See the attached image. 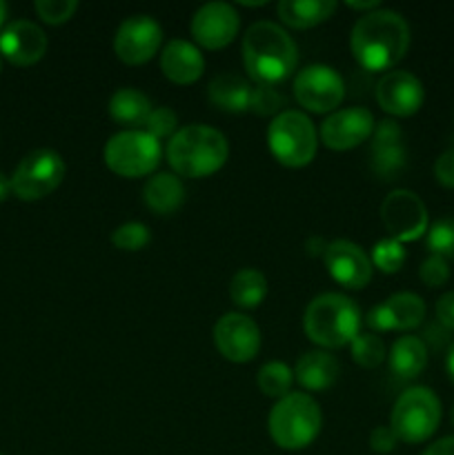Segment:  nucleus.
Wrapping results in <instances>:
<instances>
[{"label":"nucleus","instance_id":"23","mask_svg":"<svg viewBox=\"0 0 454 455\" xmlns=\"http://www.w3.org/2000/svg\"><path fill=\"white\" fill-rule=\"evenodd\" d=\"M142 200L158 216H172L185 203V187L174 173H154L142 187Z\"/></svg>","mask_w":454,"mask_h":455},{"label":"nucleus","instance_id":"24","mask_svg":"<svg viewBox=\"0 0 454 455\" xmlns=\"http://www.w3.org/2000/svg\"><path fill=\"white\" fill-rule=\"evenodd\" d=\"M249 96H252V84L239 74L223 71L209 80L207 98L221 111H230V114L249 111Z\"/></svg>","mask_w":454,"mask_h":455},{"label":"nucleus","instance_id":"20","mask_svg":"<svg viewBox=\"0 0 454 455\" xmlns=\"http://www.w3.org/2000/svg\"><path fill=\"white\" fill-rule=\"evenodd\" d=\"M403 133L396 120H381L374 127L372 147H369V167L381 180H394L408 164V154L403 149Z\"/></svg>","mask_w":454,"mask_h":455},{"label":"nucleus","instance_id":"26","mask_svg":"<svg viewBox=\"0 0 454 455\" xmlns=\"http://www.w3.org/2000/svg\"><path fill=\"white\" fill-rule=\"evenodd\" d=\"M109 116L114 123H118L120 127L127 129H141L145 127L147 118L151 114V100L142 92L134 87H123L118 92H114V96L109 98Z\"/></svg>","mask_w":454,"mask_h":455},{"label":"nucleus","instance_id":"33","mask_svg":"<svg viewBox=\"0 0 454 455\" xmlns=\"http://www.w3.org/2000/svg\"><path fill=\"white\" fill-rule=\"evenodd\" d=\"M283 107H288V98L270 84H254L252 96H249V111L256 116H279L283 114Z\"/></svg>","mask_w":454,"mask_h":455},{"label":"nucleus","instance_id":"4","mask_svg":"<svg viewBox=\"0 0 454 455\" xmlns=\"http://www.w3.org/2000/svg\"><path fill=\"white\" fill-rule=\"evenodd\" d=\"M305 336L323 349H343L361 333V309L343 293H320L303 315Z\"/></svg>","mask_w":454,"mask_h":455},{"label":"nucleus","instance_id":"30","mask_svg":"<svg viewBox=\"0 0 454 455\" xmlns=\"http://www.w3.org/2000/svg\"><path fill=\"white\" fill-rule=\"evenodd\" d=\"M352 360L363 369H377L385 360V345L377 333H359L350 345Z\"/></svg>","mask_w":454,"mask_h":455},{"label":"nucleus","instance_id":"28","mask_svg":"<svg viewBox=\"0 0 454 455\" xmlns=\"http://www.w3.org/2000/svg\"><path fill=\"white\" fill-rule=\"evenodd\" d=\"M230 300L239 309H256L267 296V278L258 269L245 267L230 280Z\"/></svg>","mask_w":454,"mask_h":455},{"label":"nucleus","instance_id":"38","mask_svg":"<svg viewBox=\"0 0 454 455\" xmlns=\"http://www.w3.org/2000/svg\"><path fill=\"white\" fill-rule=\"evenodd\" d=\"M396 444H399V438L392 431V427H377V429L369 434V449L374 453H390L394 451Z\"/></svg>","mask_w":454,"mask_h":455},{"label":"nucleus","instance_id":"47","mask_svg":"<svg viewBox=\"0 0 454 455\" xmlns=\"http://www.w3.org/2000/svg\"><path fill=\"white\" fill-rule=\"evenodd\" d=\"M452 422H454V413H452Z\"/></svg>","mask_w":454,"mask_h":455},{"label":"nucleus","instance_id":"40","mask_svg":"<svg viewBox=\"0 0 454 455\" xmlns=\"http://www.w3.org/2000/svg\"><path fill=\"white\" fill-rule=\"evenodd\" d=\"M436 318L443 324L445 329L454 331V291L443 293V296L436 300Z\"/></svg>","mask_w":454,"mask_h":455},{"label":"nucleus","instance_id":"8","mask_svg":"<svg viewBox=\"0 0 454 455\" xmlns=\"http://www.w3.org/2000/svg\"><path fill=\"white\" fill-rule=\"evenodd\" d=\"M441 422V403L427 387L403 391L392 409L390 427L399 443L421 444L436 434Z\"/></svg>","mask_w":454,"mask_h":455},{"label":"nucleus","instance_id":"14","mask_svg":"<svg viewBox=\"0 0 454 455\" xmlns=\"http://www.w3.org/2000/svg\"><path fill=\"white\" fill-rule=\"evenodd\" d=\"M190 29L196 47L218 52V49H225L227 44L234 43L240 29V16L231 4L207 3L196 9Z\"/></svg>","mask_w":454,"mask_h":455},{"label":"nucleus","instance_id":"48","mask_svg":"<svg viewBox=\"0 0 454 455\" xmlns=\"http://www.w3.org/2000/svg\"><path fill=\"white\" fill-rule=\"evenodd\" d=\"M0 455H4V453H0Z\"/></svg>","mask_w":454,"mask_h":455},{"label":"nucleus","instance_id":"43","mask_svg":"<svg viewBox=\"0 0 454 455\" xmlns=\"http://www.w3.org/2000/svg\"><path fill=\"white\" fill-rule=\"evenodd\" d=\"M9 196H12V178L0 172V203H4Z\"/></svg>","mask_w":454,"mask_h":455},{"label":"nucleus","instance_id":"7","mask_svg":"<svg viewBox=\"0 0 454 455\" xmlns=\"http://www.w3.org/2000/svg\"><path fill=\"white\" fill-rule=\"evenodd\" d=\"M160 156V142L142 129H125L114 133L102 149L107 169L120 178L154 176Z\"/></svg>","mask_w":454,"mask_h":455},{"label":"nucleus","instance_id":"3","mask_svg":"<svg viewBox=\"0 0 454 455\" xmlns=\"http://www.w3.org/2000/svg\"><path fill=\"white\" fill-rule=\"evenodd\" d=\"M165 156L176 176L200 180L225 167L230 142L218 129L207 124H187L169 138Z\"/></svg>","mask_w":454,"mask_h":455},{"label":"nucleus","instance_id":"19","mask_svg":"<svg viewBox=\"0 0 454 455\" xmlns=\"http://www.w3.org/2000/svg\"><path fill=\"white\" fill-rule=\"evenodd\" d=\"M47 47V34L31 20H12L0 31V56L16 67L36 65Z\"/></svg>","mask_w":454,"mask_h":455},{"label":"nucleus","instance_id":"12","mask_svg":"<svg viewBox=\"0 0 454 455\" xmlns=\"http://www.w3.org/2000/svg\"><path fill=\"white\" fill-rule=\"evenodd\" d=\"M381 220L396 243H414L427 234V209L414 191L396 189L381 203Z\"/></svg>","mask_w":454,"mask_h":455},{"label":"nucleus","instance_id":"6","mask_svg":"<svg viewBox=\"0 0 454 455\" xmlns=\"http://www.w3.org/2000/svg\"><path fill=\"white\" fill-rule=\"evenodd\" d=\"M267 147L276 163L283 167H307L316 158V149H319L314 123L303 111L285 109L283 114L272 118L267 127Z\"/></svg>","mask_w":454,"mask_h":455},{"label":"nucleus","instance_id":"17","mask_svg":"<svg viewBox=\"0 0 454 455\" xmlns=\"http://www.w3.org/2000/svg\"><path fill=\"white\" fill-rule=\"evenodd\" d=\"M426 100L421 80L409 71H387L377 83V102L385 114L394 118H409Z\"/></svg>","mask_w":454,"mask_h":455},{"label":"nucleus","instance_id":"9","mask_svg":"<svg viewBox=\"0 0 454 455\" xmlns=\"http://www.w3.org/2000/svg\"><path fill=\"white\" fill-rule=\"evenodd\" d=\"M65 160L53 149H36L18 163L12 176V194L25 203L47 198L65 180Z\"/></svg>","mask_w":454,"mask_h":455},{"label":"nucleus","instance_id":"46","mask_svg":"<svg viewBox=\"0 0 454 455\" xmlns=\"http://www.w3.org/2000/svg\"><path fill=\"white\" fill-rule=\"evenodd\" d=\"M0 67H3V56H0Z\"/></svg>","mask_w":454,"mask_h":455},{"label":"nucleus","instance_id":"34","mask_svg":"<svg viewBox=\"0 0 454 455\" xmlns=\"http://www.w3.org/2000/svg\"><path fill=\"white\" fill-rule=\"evenodd\" d=\"M426 244L427 249H430L432 256H439L443 258V260L454 258V218L436 220L434 225L427 229Z\"/></svg>","mask_w":454,"mask_h":455},{"label":"nucleus","instance_id":"15","mask_svg":"<svg viewBox=\"0 0 454 455\" xmlns=\"http://www.w3.org/2000/svg\"><path fill=\"white\" fill-rule=\"evenodd\" d=\"M374 116L363 107H347L329 114L319 129V138L328 149L350 151L363 145L374 133Z\"/></svg>","mask_w":454,"mask_h":455},{"label":"nucleus","instance_id":"37","mask_svg":"<svg viewBox=\"0 0 454 455\" xmlns=\"http://www.w3.org/2000/svg\"><path fill=\"white\" fill-rule=\"evenodd\" d=\"M418 275H421V280L427 287H441V284L448 283L450 278L448 260H443V258L439 256H430L423 262L421 269H418Z\"/></svg>","mask_w":454,"mask_h":455},{"label":"nucleus","instance_id":"35","mask_svg":"<svg viewBox=\"0 0 454 455\" xmlns=\"http://www.w3.org/2000/svg\"><path fill=\"white\" fill-rule=\"evenodd\" d=\"M34 9L40 20L47 25H65L78 12V3L76 0H36Z\"/></svg>","mask_w":454,"mask_h":455},{"label":"nucleus","instance_id":"31","mask_svg":"<svg viewBox=\"0 0 454 455\" xmlns=\"http://www.w3.org/2000/svg\"><path fill=\"white\" fill-rule=\"evenodd\" d=\"M369 260H372V267H377L381 274H396L405 262V249L394 238H383L372 247Z\"/></svg>","mask_w":454,"mask_h":455},{"label":"nucleus","instance_id":"13","mask_svg":"<svg viewBox=\"0 0 454 455\" xmlns=\"http://www.w3.org/2000/svg\"><path fill=\"white\" fill-rule=\"evenodd\" d=\"M214 345L230 363H252L261 351V329L249 315L231 311L221 315L214 324Z\"/></svg>","mask_w":454,"mask_h":455},{"label":"nucleus","instance_id":"25","mask_svg":"<svg viewBox=\"0 0 454 455\" xmlns=\"http://www.w3.org/2000/svg\"><path fill=\"white\" fill-rule=\"evenodd\" d=\"M280 22L292 29H312L336 13L334 0H280L276 4Z\"/></svg>","mask_w":454,"mask_h":455},{"label":"nucleus","instance_id":"21","mask_svg":"<svg viewBox=\"0 0 454 455\" xmlns=\"http://www.w3.org/2000/svg\"><path fill=\"white\" fill-rule=\"evenodd\" d=\"M160 71L169 83L187 87L200 80L205 71V58L190 40H169L160 53Z\"/></svg>","mask_w":454,"mask_h":455},{"label":"nucleus","instance_id":"39","mask_svg":"<svg viewBox=\"0 0 454 455\" xmlns=\"http://www.w3.org/2000/svg\"><path fill=\"white\" fill-rule=\"evenodd\" d=\"M434 176L441 185L454 189V147L439 156V160L434 163Z\"/></svg>","mask_w":454,"mask_h":455},{"label":"nucleus","instance_id":"27","mask_svg":"<svg viewBox=\"0 0 454 455\" xmlns=\"http://www.w3.org/2000/svg\"><path fill=\"white\" fill-rule=\"evenodd\" d=\"M390 369L401 380H414L423 373L427 364V349L421 338L403 336L392 345L390 349Z\"/></svg>","mask_w":454,"mask_h":455},{"label":"nucleus","instance_id":"18","mask_svg":"<svg viewBox=\"0 0 454 455\" xmlns=\"http://www.w3.org/2000/svg\"><path fill=\"white\" fill-rule=\"evenodd\" d=\"M426 320V302L417 293H394L368 314V327L372 331H409Z\"/></svg>","mask_w":454,"mask_h":455},{"label":"nucleus","instance_id":"22","mask_svg":"<svg viewBox=\"0 0 454 455\" xmlns=\"http://www.w3.org/2000/svg\"><path fill=\"white\" fill-rule=\"evenodd\" d=\"M341 373V363L334 358L329 351L316 349L307 351L298 358L296 367H294V380L303 387L305 391H328L334 387Z\"/></svg>","mask_w":454,"mask_h":455},{"label":"nucleus","instance_id":"42","mask_svg":"<svg viewBox=\"0 0 454 455\" xmlns=\"http://www.w3.org/2000/svg\"><path fill=\"white\" fill-rule=\"evenodd\" d=\"M347 9H354V12H377L381 9V3L378 0H363V3H354V0H347L345 3Z\"/></svg>","mask_w":454,"mask_h":455},{"label":"nucleus","instance_id":"32","mask_svg":"<svg viewBox=\"0 0 454 455\" xmlns=\"http://www.w3.org/2000/svg\"><path fill=\"white\" fill-rule=\"evenodd\" d=\"M150 227L142 225V222H125L111 231V244L120 251H142L150 244Z\"/></svg>","mask_w":454,"mask_h":455},{"label":"nucleus","instance_id":"5","mask_svg":"<svg viewBox=\"0 0 454 455\" xmlns=\"http://www.w3.org/2000/svg\"><path fill=\"white\" fill-rule=\"evenodd\" d=\"M320 427H323L320 407L312 395L298 391L276 400L267 418L270 438L285 451H301L310 447L319 438Z\"/></svg>","mask_w":454,"mask_h":455},{"label":"nucleus","instance_id":"45","mask_svg":"<svg viewBox=\"0 0 454 455\" xmlns=\"http://www.w3.org/2000/svg\"><path fill=\"white\" fill-rule=\"evenodd\" d=\"M7 13H9V7L0 0V27H3L4 20H7Z\"/></svg>","mask_w":454,"mask_h":455},{"label":"nucleus","instance_id":"36","mask_svg":"<svg viewBox=\"0 0 454 455\" xmlns=\"http://www.w3.org/2000/svg\"><path fill=\"white\" fill-rule=\"evenodd\" d=\"M145 132L158 142L165 140V138H172L178 132V116L169 107H156V109H151L150 118H147Z\"/></svg>","mask_w":454,"mask_h":455},{"label":"nucleus","instance_id":"29","mask_svg":"<svg viewBox=\"0 0 454 455\" xmlns=\"http://www.w3.org/2000/svg\"><path fill=\"white\" fill-rule=\"evenodd\" d=\"M256 385L263 395L280 400L292 394L294 371L285 363H276L274 360V363H267L258 369Z\"/></svg>","mask_w":454,"mask_h":455},{"label":"nucleus","instance_id":"16","mask_svg":"<svg viewBox=\"0 0 454 455\" xmlns=\"http://www.w3.org/2000/svg\"><path fill=\"white\" fill-rule=\"evenodd\" d=\"M323 260L325 267H328L329 278L341 284L343 289L359 291V289L368 287L369 280H372V260H369V256L359 244L350 243V240L328 243Z\"/></svg>","mask_w":454,"mask_h":455},{"label":"nucleus","instance_id":"10","mask_svg":"<svg viewBox=\"0 0 454 455\" xmlns=\"http://www.w3.org/2000/svg\"><path fill=\"white\" fill-rule=\"evenodd\" d=\"M294 98L310 114H334L345 98V83L332 67L307 65L294 78Z\"/></svg>","mask_w":454,"mask_h":455},{"label":"nucleus","instance_id":"2","mask_svg":"<svg viewBox=\"0 0 454 455\" xmlns=\"http://www.w3.org/2000/svg\"><path fill=\"white\" fill-rule=\"evenodd\" d=\"M296 62V43L283 27L270 20H258L247 27L243 38V65L254 83L276 87L294 74Z\"/></svg>","mask_w":454,"mask_h":455},{"label":"nucleus","instance_id":"11","mask_svg":"<svg viewBox=\"0 0 454 455\" xmlns=\"http://www.w3.org/2000/svg\"><path fill=\"white\" fill-rule=\"evenodd\" d=\"M163 43V27L147 13L129 16L120 22L114 36V53L129 67L145 65L158 53Z\"/></svg>","mask_w":454,"mask_h":455},{"label":"nucleus","instance_id":"41","mask_svg":"<svg viewBox=\"0 0 454 455\" xmlns=\"http://www.w3.org/2000/svg\"><path fill=\"white\" fill-rule=\"evenodd\" d=\"M423 455H454V438H441L423 451Z\"/></svg>","mask_w":454,"mask_h":455},{"label":"nucleus","instance_id":"44","mask_svg":"<svg viewBox=\"0 0 454 455\" xmlns=\"http://www.w3.org/2000/svg\"><path fill=\"white\" fill-rule=\"evenodd\" d=\"M445 371H448L450 380L454 382V345L450 347V351H448V358H445Z\"/></svg>","mask_w":454,"mask_h":455},{"label":"nucleus","instance_id":"1","mask_svg":"<svg viewBox=\"0 0 454 455\" xmlns=\"http://www.w3.org/2000/svg\"><path fill=\"white\" fill-rule=\"evenodd\" d=\"M350 49L365 71H390L409 49L408 22L392 9L365 13L352 27Z\"/></svg>","mask_w":454,"mask_h":455}]
</instances>
